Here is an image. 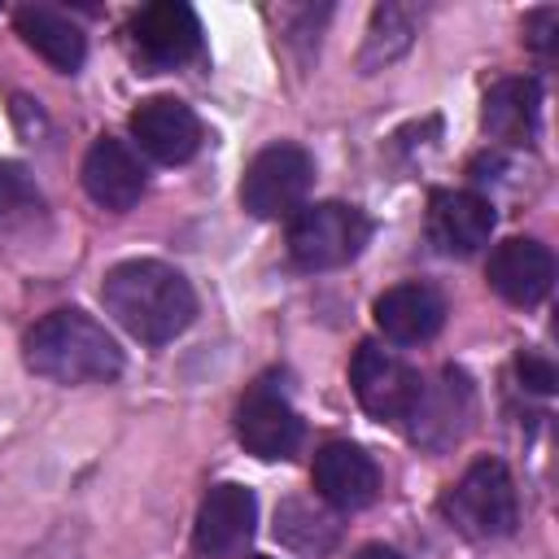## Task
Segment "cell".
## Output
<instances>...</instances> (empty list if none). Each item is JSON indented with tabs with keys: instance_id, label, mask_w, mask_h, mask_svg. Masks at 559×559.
I'll list each match as a JSON object with an SVG mask.
<instances>
[{
	"instance_id": "cell-1",
	"label": "cell",
	"mask_w": 559,
	"mask_h": 559,
	"mask_svg": "<svg viewBox=\"0 0 559 559\" xmlns=\"http://www.w3.org/2000/svg\"><path fill=\"white\" fill-rule=\"evenodd\" d=\"M100 301L114 314V323L127 328L144 345L175 341L197 314L192 284L175 266L153 262V258L118 262L100 284Z\"/></svg>"
},
{
	"instance_id": "cell-2",
	"label": "cell",
	"mask_w": 559,
	"mask_h": 559,
	"mask_svg": "<svg viewBox=\"0 0 559 559\" xmlns=\"http://www.w3.org/2000/svg\"><path fill=\"white\" fill-rule=\"evenodd\" d=\"M26 367L57 384H96L122 371V349L83 310H52L26 332Z\"/></svg>"
},
{
	"instance_id": "cell-3",
	"label": "cell",
	"mask_w": 559,
	"mask_h": 559,
	"mask_svg": "<svg viewBox=\"0 0 559 559\" xmlns=\"http://www.w3.org/2000/svg\"><path fill=\"white\" fill-rule=\"evenodd\" d=\"M371 240V218L345 201L301 205L288 223V253L301 271H332L362 253Z\"/></svg>"
},
{
	"instance_id": "cell-4",
	"label": "cell",
	"mask_w": 559,
	"mask_h": 559,
	"mask_svg": "<svg viewBox=\"0 0 559 559\" xmlns=\"http://www.w3.org/2000/svg\"><path fill=\"white\" fill-rule=\"evenodd\" d=\"M445 515L467 537H507L520 520L511 472L498 459H476L445 493Z\"/></svg>"
},
{
	"instance_id": "cell-5",
	"label": "cell",
	"mask_w": 559,
	"mask_h": 559,
	"mask_svg": "<svg viewBox=\"0 0 559 559\" xmlns=\"http://www.w3.org/2000/svg\"><path fill=\"white\" fill-rule=\"evenodd\" d=\"M310 179H314V162L306 148L271 144L245 166L240 201L253 218H284V214H297L306 205Z\"/></svg>"
},
{
	"instance_id": "cell-6",
	"label": "cell",
	"mask_w": 559,
	"mask_h": 559,
	"mask_svg": "<svg viewBox=\"0 0 559 559\" xmlns=\"http://www.w3.org/2000/svg\"><path fill=\"white\" fill-rule=\"evenodd\" d=\"M349 384H354L358 406H362L371 419H380V424H402V419H411V411H415V402H419V393H424L419 376H415L393 349H384V345H376V341H362V345L354 349Z\"/></svg>"
},
{
	"instance_id": "cell-7",
	"label": "cell",
	"mask_w": 559,
	"mask_h": 559,
	"mask_svg": "<svg viewBox=\"0 0 559 559\" xmlns=\"http://www.w3.org/2000/svg\"><path fill=\"white\" fill-rule=\"evenodd\" d=\"M236 437L258 459H288L301 445V415L275 376L249 384V393L236 402Z\"/></svg>"
},
{
	"instance_id": "cell-8",
	"label": "cell",
	"mask_w": 559,
	"mask_h": 559,
	"mask_svg": "<svg viewBox=\"0 0 559 559\" xmlns=\"http://www.w3.org/2000/svg\"><path fill=\"white\" fill-rule=\"evenodd\" d=\"M253 524H258V498H253V489H245L236 480H223V485H214L201 498L192 542H197L201 555L227 559V555H236L253 537Z\"/></svg>"
},
{
	"instance_id": "cell-9",
	"label": "cell",
	"mask_w": 559,
	"mask_h": 559,
	"mask_svg": "<svg viewBox=\"0 0 559 559\" xmlns=\"http://www.w3.org/2000/svg\"><path fill=\"white\" fill-rule=\"evenodd\" d=\"M131 44L148 66H183L201 48V22L188 4L179 0H157L144 4L131 17Z\"/></svg>"
},
{
	"instance_id": "cell-10",
	"label": "cell",
	"mask_w": 559,
	"mask_h": 559,
	"mask_svg": "<svg viewBox=\"0 0 559 559\" xmlns=\"http://www.w3.org/2000/svg\"><path fill=\"white\" fill-rule=\"evenodd\" d=\"M131 135L153 162L179 166L201 148V118L175 96H148L131 114Z\"/></svg>"
},
{
	"instance_id": "cell-11",
	"label": "cell",
	"mask_w": 559,
	"mask_h": 559,
	"mask_svg": "<svg viewBox=\"0 0 559 559\" xmlns=\"http://www.w3.org/2000/svg\"><path fill=\"white\" fill-rule=\"evenodd\" d=\"M493 231V205L480 192L463 188H441L428 201V240L445 258H467L476 253Z\"/></svg>"
},
{
	"instance_id": "cell-12",
	"label": "cell",
	"mask_w": 559,
	"mask_h": 559,
	"mask_svg": "<svg viewBox=\"0 0 559 559\" xmlns=\"http://www.w3.org/2000/svg\"><path fill=\"white\" fill-rule=\"evenodd\" d=\"M310 480L319 489V498L328 507H341V511H358L376 498L380 489V467L367 450L349 445V441H328L314 463H310Z\"/></svg>"
},
{
	"instance_id": "cell-13",
	"label": "cell",
	"mask_w": 559,
	"mask_h": 559,
	"mask_svg": "<svg viewBox=\"0 0 559 559\" xmlns=\"http://www.w3.org/2000/svg\"><path fill=\"white\" fill-rule=\"evenodd\" d=\"M555 258L542 240L511 236L489 253V288L511 306H537L550 293Z\"/></svg>"
},
{
	"instance_id": "cell-14",
	"label": "cell",
	"mask_w": 559,
	"mask_h": 559,
	"mask_svg": "<svg viewBox=\"0 0 559 559\" xmlns=\"http://www.w3.org/2000/svg\"><path fill=\"white\" fill-rule=\"evenodd\" d=\"M376 328L397 345H419L441 332L445 323V297L432 284H393L376 297Z\"/></svg>"
},
{
	"instance_id": "cell-15",
	"label": "cell",
	"mask_w": 559,
	"mask_h": 559,
	"mask_svg": "<svg viewBox=\"0 0 559 559\" xmlns=\"http://www.w3.org/2000/svg\"><path fill=\"white\" fill-rule=\"evenodd\" d=\"M83 188L105 210H131L144 192V166L122 140L100 135L83 157Z\"/></svg>"
},
{
	"instance_id": "cell-16",
	"label": "cell",
	"mask_w": 559,
	"mask_h": 559,
	"mask_svg": "<svg viewBox=\"0 0 559 559\" xmlns=\"http://www.w3.org/2000/svg\"><path fill=\"white\" fill-rule=\"evenodd\" d=\"M17 35L26 39V48H35L52 70H66L74 74L87 57V35L57 9H44V4H26L17 9Z\"/></svg>"
},
{
	"instance_id": "cell-17",
	"label": "cell",
	"mask_w": 559,
	"mask_h": 559,
	"mask_svg": "<svg viewBox=\"0 0 559 559\" xmlns=\"http://www.w3.org/2000/svg\"><path fill=\"white\" fill-rule=\"evenodd\" d=\"M537 109H542V92L533 79H498L485 92L480 122L498 140H524L537 127Z\"/></svg>"
},
{
	"instance_id": "cell-18",
	"label": "cell",
	"mask_w": 559,
	"mask_h": 559,
	"mask_svg": "<svg viewBox=\"0 0 559 559\" xmlns=\"http://www.w3.org/2000/svg\"><path fill=\"white\" fill-rule=\"evenodd\" d=\"M275 533H280L288 546H297V550H328V546L336 542V520L323 515V511H314L310 502L288 498V502L275 511Z\"/></svg>"
},
{
	"instance_id": "cell-19",
	"label": "cell",
	"mask_w": 559,
	"mask_h": 559,
	"mask_svg": "<svg viewBox=\"0 0 559 559\" xmlns=\"http://www.w3.org/2000/svg\"><path fill=\"white\" fill-rule=\"evenodd\" d=\"M39 210V188L17 162H0V223Z\"/></svg>"
},
{
	"instance_id": "cell-20",
	"label": "cell",
	"mask_w": 559,
	"mask_h": 559,
	"mask_svg": "<svg viewBox=\"0 0 559 559\" xmlns=\"http://www.w3.org/2000/svg\"><path fill=\"white\" fill-rule=\"evenodd\" d=\"M555 26H559V13H555V9H537V13L524 22V39H528L537 52H550V48H555Z\"/></svg>"
},
{
	"instance_id": "cell-21",
	"label": "cell",
	"mask_w": 559,
	"mask_h": 559,
	"mask_svg": "<svg viewBox=\"0 0 559 559\" xmlns=\"http://www.w3.org/2000/svg\"><path fill=\"white\" fill-rule=\"evenodd\" d=\"M515 371H520V380H524L528 389H537V393H550V389H555V367H550L546 358H537V354H520V358H515Z\"/></svg>"
},
{
	"instance_id": "cell-22",
	"label": "cell",
	"mask_w": 559,
	"mask_h": 559,
	"mask_svg": "<svg viewBox=\"0 0 559 559\" xmlns=\"http://www.w3.org/2000/svg\"><path fill=\"white\" fill-rule=\"evenodd\" d=\"M354 559H402V555H397L393 546H380V542H371V546H362Z\"/></svg>"
},
{
	"instance_id": "cell-23",
	"label": "cell",
	"mask_w": 559,
	"mask_h": 559,
	"mask_svg": "<svg viewBox=\"0 0 559 559\" xmlns=\"http://www.w3.org/2000/svg\"><path fill=\"white\" fill-rule=\"evenodd\" d=\"M253 559H266V555H253Z\"/></svg>"
}]
</instances>
